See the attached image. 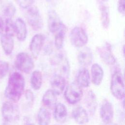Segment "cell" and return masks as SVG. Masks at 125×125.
Returning <instances> with one entry per match:
<instances>
[{"label":"cell","instance_id":"1","mask_svg":"<svg viewBox=\"0 0 125 125\" xmlns=\"http://www.w3.org/2000/svg\"><path fill=\"white\" fill-rule=\"evenodd\" d=\"M25 80L18 72H13L9 76L8 83L4 91L5 97L13 103L18 102L24 92Z\"/></svg>","mask_w":125,"mask_h":125},{"label":"cell","instance_id":"15","mask_svg":"<svg viewBox=\"0 0 125 125\" xmlns=\"http://www.w3.org/2000/svg\"><path fill=\"white\" fill-rule=\"evenodd\" d=\"M15 34L18 40L21 42L25 40L27 35V30L25 22L21 18H18L14 22Z\"/></svg>","mask_w":125,"mask_h":125},{"label":"cell","instance_id":"7","mask_svg":"<svg viewBox=\"0 0 125 125\" xmlns=\"http://www.w3.org/2000/svg\"><path fill=\"white\" fill-rule=\"evenodd\" d=\"M50 62L52 65L59 68L61 75L65 78H68L70 73V65L66 56L63 53L56 54L51 58Z\"/></svg>","mask_w":125,"mask_h":125},{"label":"cell","instance_id":"38","mask_svg":"<svg viewBox=\"0 0 125 125\" xmlns=\"http://www.w3.org/2000/svg\"><path fill=\"white\" fill-rule=\"evenodd\" d=\"M110 125H115V124H111Z\"/></svg>","mask_w":125,"mask_h":125},{"label":"cell","instance_id":"31","mask_svg":"<svg viewBox=\"0 0 125 125\" xmlns=\"http://www.w3.org/2000/svg\"><path fill=\"white\" fill-rule=\"evenodd\" d=\"M25 97L29 103H33L34 100L33 93L30 89H27L25 92Z\"/></svg>","mask_w":125,"mask_h":125},{"label":"cell","instance_id":"5","mask_svg":"<svg viewBox=\"0 0 125 125\" xmlns=\"http://www.w3.org/2000/svg\"><path fill=\"white\" fill-rule=\"evenodd\" d=\"M69 37L71 44L77 48L84 46L87 44L88 41L86 32L80 26H75L71 30Z\"/></svg>","mask_w":125,"mask_h":125},{"label":"cell","instance_id":"4","mask_svg":"<svg viewBox=\"0 0 125 125\" xmlns=\"http://www.w3.org/2000/svg\"><path fill=\"white\" fill-rule=\"evenodd\" d=\"M27 9L26 19L29 25L34 30L42 29L43 23L39 9L35 6H31Z\"/></svg>","mask_w":125,"mask_h":125},{"label":"cell","instance_id":"18","mask_svg":"<svg viewBox=\"0 0 125 125\" xmlns=\"http://www.w3.org/2000/svg\"><path fill=\"white\" fill-rule=\"evenodd\" d=\"M91 80L95 85H99L102 82L104 77V71L102 67L98 63H94L91 68Z\"/></svg>","mask_w":125,"mask_h":125},{"label":"cell","instance_id":"21","mask_svg":"<svg viewBox=\"0 0 125 125\" xmlns=\"http://www.w3.org/2000/svg\"><path fill=\"white\" fill-rule=\"evenodd\" d=\"M84 102L90 114L91 115L94 114L98 104L96 96L92 90H89L87 92L85 95Z\"/></svg>","mask_w":125,"mask_h":125},{"label":"cell","instance_id":"11","mask_svg":"<svg viewBox=\"0 0 125 125\" xmlns=\"http://www.w3.org/2000/svg\"><path fill=\"white\" fill-rule=\"evenodd\" d=\"M45 41V37L41 34L35 35L31 40L29 43L30 51L35 59H37L43 47Z\"/></svg>","mask_w":125,"mask_h":125},{"label":"cell","instance_id":"17","mask_svg":"<svg viewBox=\"0 0 125 125\" xmlns=\"http://www.w3.org/2000/svg\"><path fill=\"white\" fill-rule=\"evenodd\" d=\"M77 83L81 87H87L90 83L89 71L85 67L80 69L76 76Z\"/></svg>","mask_w":125,"mask_h":125},{"label":"cell","instance_id":"36","mask_svg":"<svg viewBox=\"0 0 125 125\" xmlns=\"http://www.w3.org/2000/svg\"><path fill=\"white\" fill-rule=\"evenodd\" d=\"M27 125H34L33 123H28L27 124Z\"/></svg>","mask_w":125,"mask_h":125},{"label":"cell","instance_id":"22","mask_svg":"<svg viewBox=\"0 0 125 125\" xmlns=\"http://www.w3.org/2000/svg\"><path fill=\"white\" fill-rule=\"evenodd\" d=\"M42 102L47 107L52 108L57 104V94L52 89H48L45 92L42 96Z\"/></svg>","mask_w":125,"mask_h":125},{"label":"cell","instance_id":"33","mask_svg":"<svg viewBox=\"0 0 125 125\" xmlns=\"http://www.w3.org/2000/svg\"><path fill=\"white\" fill-rule=\"evenodd\" d=\"M4 21L2 18L0 16V34H1L4 31Z\"/></svg>","mask_w":125,"mask_h":125},{"label":"cell","instance_id":"23","mask_svg":"<svg viewBox=\"0 0 125 125\" xmlns=\"http://www.w3.org/2000/svg\"><path fill=\"white\" fill-rule=\"evenodd\" d=\"M1 3V12L2 15L6 19H12L16 12V8L14 4L8 0Z\"/></svg>","mask_w":125,"mask_h":125},{"label":"cell","instance_id":"2","mask_svg":"<svg viewBox=\"0 0 125 125\" xmlns=\"http://www.w3.org/2000/svg\"><path fill=\"white\" fill-rule=\"evenodd\" d=\"M110 91L117 99L122 100L125 97V83L123 75L119 70L115 71L112 75Z\"/></svg>","mask_w":125,"mask_h":125},{"label":"cell","instance_id":"37","mask_svg":"<svg viewBox=\"0 0 125 125\" xmlns=\"http://www.w3.org/2000/svg\"><path fill=\"white\" fill-rule=\"evenodd\" d=\"M0 3L2 2V0H0Z\"/></svg>","mask_w":125,"mask_h":125},{"label":"cell","instance_id":"30","mask_svg":"<svg viewBox=\"0 0 125 125\" xmlns=\"http://www.w3.org/2000/svg\"><path fill=\"white\" fill-rule=\"evenodd\" d=\"M18 4L23 9H27L34 3L35 0H15Z\"/></svg>","mask_w":125,"mask_h":125},{"label":"cell","instance_id":"19","mask_svg":"<svg viewBox=\"0 0 125 125\" xmlns=\"http://www.w3.org/2000/svg\"><path fill=\"white\" fill-rule=\"evenodd\" d=\"M13 37L11 35L2 34L0 38V42L3 50L6 55L11 54L14 48Z\"/></svg>","mask_w":125,"mask_h":125},{"label":"cell","instance_id":"8","mask_svg":"<svg viewBox=\"0 0 125 125\" xmlns=\"http://www.w3.org/2000/svg\"><path fill=\"white\" fill-rule=\"evenodd\" d=\"M1 114L4 121L8 123L15 121L19 118V111L17 106L10 101H6L3 104Z\"/></svg>","mask_w":125,"mask_h":125},{"label":"cell","instance_id":"16","mask_svg":"<svg viewBox=\"0 0 125 125\" xmlns=\"http://www.w3.org/2000/svg\"><path fill=\"white\" fill-rule=\"evenodd\" d=\"M79 63L83 67L90 65L93 61V54L88 47H84L79 53L77 57Z\"/></svg>","mask_w":125,"mask_h":125},{"label":"cell","instance_id":"26","mask_svg":"<svg viewBox=\"0 0 125 125\" xmlns=\"http://www.w3.org/2000/svg\"><path fill=\"white\" fill-rule=\"evenodd\" d=\"M30 84L32 88L38 90L40 89L42 83V72L39 70L34 71L30 77Z\"/></svg>","mask_w":125,"mask_h":125},{"label":"cell","instance_id":"28","mask_svg":"<svg viewBox=\"0 0 125 125\" xmlns=\"http://www.w3.org/2000/svg\"><path fill=\"white\" fill-rule=\"evenodd\" d=\"M4 34L14 36L15 35L14 22L12 19H6L4 21Z\"/></svg>","mask_w":125,"mask_h":125},{"label":"cell","instance_id":"35","mask_svg":"<svg viewBox=\"0 0 125 125\" xmlns=\"http://www.w3.org/2000/svg\"><path fill=\"white\" fill-rule=\"evenodd\" d=\"M99 0L100 2H104L107 1L108 0Z\"/></svg>","mask_w":125,"mask_h":125},{"label":"cell","instance_id":"20","mask_svg":"<svg viewBox=\"0 0 125 125\" xmlns=\"http://www.w3.org/2000/svg\"><path fill=\"white\" fill-rule=\"evenodd\" d=\"M54 119L59 123H64L67 117V111L66 106L62 103H58L54 107L53 112Z\"/></svg>","mask_w":125,"mask_h":125},{"label":"cell","instance_id":"9","mask_svg":"<svg viewBox=\"0 0 125 125\" xmlns=\"http://www.w3.org/2000/svg\"><path fill=\"white\" fill-rule=\"evenodd\" d=\"M97 51L102 60L107 65H114L116 62L110 44L106 42L103 45L97 47Z\"/></svg>","mask_w":125,"mask_h":125},{"label":"cell","instance_id":"29","mask_svg":"<svg viewBox=\"0 0 125 125\" xmlns=\"http://www.w3.org/2000/svg\"><path fill=\"white\" fill-rule=\"evenodd\" d=\"M9 65L8 62L0 60V79L3 78L9 70Z\"/></svg>","mask_w":125,"mask_h":125},{"label":"cell","instance_id":"13","mask_svg":"<svg viewBox=\"0 0 125 125\" xmlns=\"http://www.w3.org/2000/svg\"><path fill=\"white\" fill-rule=\"evenodd\" d=\"M50 84L52 89L57 95L62 93L64 89L66 80L65 78L59 74H54L50 80Z\"/></svg>","mask_w":125,"mask_h":125},{"label":"cell","instance_id":"34","mask_svg":"<svg viewBox=\"0 0 125 125\" xmlns=\"http://www.w3.org/2000/svg\"><path fill=\"white\" fill-rule=\"evenodd\" d=\"M57 0H46V1H47L48 2L51 3H54Z\"/></svg>","mask_w":125,"mask_h":125},{"label":"cell","instance_id":"32","mask_svg":"<svg viewBox=\"0 0 125 125\" xmlns=\"http://www.w3.org/2000/svg\"><path fill=\"white\" fill-rule=\"evenodd\" d=\"M125 0H118V11L123 15H125Z\"/></svg>","mask_w":125,"mask_h":125},{"label":"cell","instance_id":"10","mask_svg":"<svg viewBox=\"0 0 125 125\" xmlns=\"http://www.w3.org/2000/svg\"><path fill=\"white\" fill-rule=\"evenodd\" d=\"M100 116L102 121L109 124L112 121L114 116V110L112 104L106 99H104L100 106Z\"/></svg>","mask_w":125,"mask_h":125},{"label":"cell","instance_id":"6","mask_svg":"<svg viewBox=\"0 0 125 125\" xmlns=\"http://www.w3.org/2000/svg\"><path fill=\"white\" fill-rule=\"evenodd\" d=\"M83 96V92L82 87L76 83H72L68 85L64 93L65 100L69 104H72L78 103Z\"/></svg>","mask_w":125,"mask_h":125},{"label":"cell","instance_id":"12","mask_svg":"<svg viewBox=\"0 0 125 125\" xmlns=\"http://www.w3.org/2000/svg\"><path fill=\"white\" fill-rule=\"evenodd\" d=\"M63 23L62 22L57 13L50 10L48 12L47 25L49 31L52 33H56L61 28Z\"/></svg>","mask_w":125,"mask_h":125},{"label":"cell","instance_id":"3","mask_svg":"<svg viewBox=\"0 0 125 125\" xmlns=\"http://www.w3.org/2000/svg\"><path fill=\"white\" fill-rule=\"evenodd\" d=\"M15 65L19 71L26 74L30 73L34 68V62L32 58L26 52L18 53L15 58Z\"/></svg>","mask_w":125,"mask_h":125},{"label":"cell","instance_id":"25","mask_svg":"<svg viewBox=\"0 0 125 125\" xmlns=\"http://www.w3.org/2000/svg\"><path fill=\"white\" fill-rule=\"evenodd\" d=\"M99 9L102 26L104 29H107L110 24L109 8L103 3H101L99 6Z\"/></svg>","mask_w":125,"mask_h":125},{"label":"cell","instance_id":"27","mask_svg":"<svg viewBox=\"0 0 125 125\" xmlns=\"http://www.w3.org/2000/svg\"><path fill=\"white\" fill-rule=\"evenodd\" d=\"M51 120L50 112L45 108H40L38 113V121L39 125H49Z\"/></svg>","mask_w":125,"mask_h":125},{"label":"cell","instance_id":"24","mask_svg":"<svg viewBox=\"0 0 125 125\" xmlns=\"http://www.w3.org/2000/svg\"><path fill=\"white\" fill-rule=\"evenodd\" d=\"M66 32V27L63 23L62 26L61 27V28L57 32V33L55 37V40H54L55 46L58 50L62 49V47H63Z\"/></svg>","mask_w":125,"mask_h":125},{"label":"cell","instance_id":"14","mask_svg":"<svg viewBox=\"0 0 125 125\" xmlns=\"http://www.w3.org/2000/svg\"><path fill=\"white\" fill-rule=\"evenodd\" d=\"M72 116L75 121L79 125H86L89 121L88 114L86 110L81 106H78L73 110Z\"/></svg>","mask_w":125,"mask_h":125}]
</instances>
